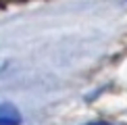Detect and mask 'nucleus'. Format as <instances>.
Returning <instances> with one entry per match:
<instances>
[{
    "instance_id": "f257e3e1",
    "label": "nucleus",
    "mask_w": 127,
    "mask_h": 125,
    "mask_svg": "<svg viewBox=\"0 0 127 125\" xmlns=\"http://www.w3.org/2000/svg\"><path fill=\"white\" fill-rule=\"evenodd\" d=\"M0 125H21V115L13 104L0 102Z\"/></svg>"
}]
</instances>
